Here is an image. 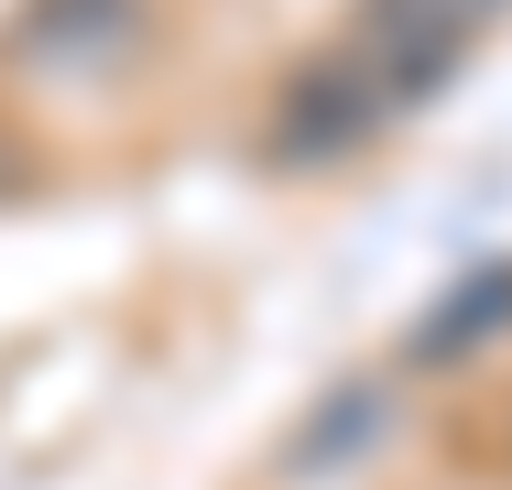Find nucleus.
<instances>
[{
	"label": "nucleus",
	"mask_w": 512,
	"mask_h": 490,
	"mask_svg": "<svg viewBox=\"0 0 512 490\" xmlns=\"http://www.w3.org/2000/svg\"><path fill=\"white\" fill-rule=\"evenodd\" d=\"M382 414H393V403H382V382H349L338 403H327V425H306V436H295V458H284V469H295V480H338V469H360V447L382 436Z\"/></svg>",
	"instance_id": "1"
},
{
	"label": "nucleus",
	"mask_w": 512,
	"mask_h": 490,
	"mask_svg": "<svg viewBox=\"0 0 512 490\" xmlns=\"http://www.w3.org/2000/svg\"><path fill=\"white\" fill-rule=\"evenodd\" d=\"M502 316H512V262H491V273H469L458 305H436V316H425V338H414V349H425V360H447L458 338H480V327H502Z\"/></svg>",
	"instance_id": "2"
}]
</instances>
